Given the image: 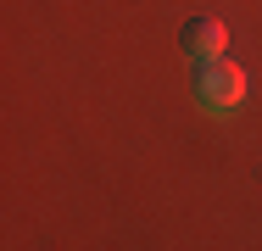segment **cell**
Instances as JSON below:
<instances>
[{"label":"cell","instance_id":"1","mask_svg":"<svg viewBox=\"0 0 262 251\" xmlns=\"http://www.w3.org/2000/svg\"><path fill=\"white\" fill-rule=\"evenodd\" d=\"M195 100L207 112H234L246 100V73L229 61V56H212V61H195Z\"/></svg>","mask_w":262,"mask_h":251},{"label":"cell","instance_id":"2","mask_svg":"<svg viewBox=\"0 0 262 251\" xmlns=\"http://www.w3.org/2000/svg\"><path fill=\"white\" fill-rule=\"evenodd\" d=\"M223 39H229V28L217 17H190L184 34H179V50L190 61H212V56H223Z\"/></svg>","mask_w":262,"mask_h":251}]
</instances>
